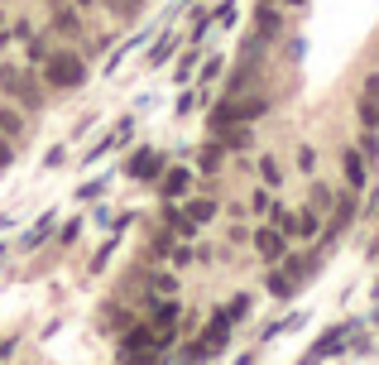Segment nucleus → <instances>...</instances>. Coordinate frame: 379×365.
Instances as JSON below:
<instances>
[{
  "instance_id": "9",
  "label": "nucleus",
  "mask_w": 379,
  "mask_h": 365,
  "mask_svg": "<svg viewBox=\"0 0 379 365\" xmlns=\"http://www.w3.org/2000/svg\"><path fill=\"white\" fill-rule=\"evenodd\" d=\"M274 34H279V15L260 0V39H274Z\"/></svg>"
},
{
  "instance_id": "20",
  "label": "nucleus",
  "mask_w": 379,
  "mask_h": 365,
  "mask_svg": "<svg viewBox=\"0 0 379 365\" xmlns=\"http://www.w3.org/2000/svg\"><path fill=\"white\" fill-rule=\"evenodd\" d=\"M29 58L43 63V58H48V44H43V39H29Z\"/></svg>"
},
{
  "instance_id": "10",
  "label": "nucleus",
  "mask_w": 379,
  "mask_h": 365,
  "mask_svg": "<svg viewBox=\"0 0 379 365\" xmlns=\"http://www.w3.org/2000/svg\"><path fill=\"white\" fill-rule=\"evenodd\" d=\"M211 216H216V202H211V197L192 202V212H188V221H192V226H197V221H211Z\"/></svg>"
},
{
  "instance_id": "12",
  "label": "nucleus",
  "mask_w": 379,
  "mask_h": 365,
  "mask_svg": "<svg viewBox=\"0 0 379 365\" xmlns=\"http://www.w3.org/2000/svg\"><path fill=\"white\" fill-rule=\"evenodd\" d=\"M360 120H365V125H379V96H365V101H360Z\"/></svg>"
},
{
  "instance_id": "15",
  "label": "nucleus",
  "mask_w": 379,
  "mask_h": 365,
  "mask_svg": "<svg viewBox=\"0 0 379 365\" xmlns=\"http://www.w3.org/2000/svg\"><path fill=\"white\" fill-rule=\"evenodd\" d=\"M269 293H274V298H288V293H293V279H288V274H274V279H269Z\"/></svg>"
},
{
  "instance_id": "4",
  "label": "nucleus",
  "mask_w": 379,
  "mask_h": 365,
  "mask_svg": "<svg viewBox=\"0 0 379 365\" xmlns=\"http://www.w3.org/2000/svg\"><path fill=\"white\" fill-rule=\"evenodd\" d=\"M159 174H164V154H159V149H135V159H130V178L154 182Z\"/></svg>"
},
{
  "instance_id": "17",
  "label": "nucleus",
  "mask_w": 379,
  "mask_h": 365,
  "mask_svg": "<svg viewBox=\"0 0 379 365\" xmlns=\"http://www.w3.org/2000/svg\"><path fill=\"white\" fill-rule=\"evenodd\" d=\"M260 174H264V182H269V187H279V178H284L274 159H260Z\"/></svg>"
},
{
  "instance_id": "23",
  "label": "nucleus",
  "mask_w": 379,
  "mask_h": 365,
  "mask_svg": "<svg viewBox=\"0 0 379 365\" xmlns=\"http://www.w3.org/2000/svg\"><path fill=\"white\" fill-rule=\"evenodd\" d=\"M192 68H197V53H183V63H178V77H188Z\"/></svg>"
},
{
  "instance_id": "25",
  "label": "nucleus",
  "mask_w": 379,
  "mask_h": 365,
  "mask_svg": "<svg viewBox=\"0 0 379 365\" xmlns=\"http://www.w3.org/2000/svg\"><path fill=\"white\" fill-rule=\"evenodd\" d=\"M365 96H379V77H370V82H365Z\"/></svg>"
},
{
  "instance_id": "28",
  "label": "nucleus",
  "mask_w": 379,
  "mask_h": 365,
  "mask_svg": "<svg viewBox=\"0 0 379 365\" xmlns=\"http://www.w3.org/2000/svg\"><path fill=\"white\" fill-rule=\"evenodd\" d=\"M293 5H302V0H293Z\"/></svg>"
},
{
  "instance_id": "3",
  "label": "nucleus",
  "mask_w": 379,
  "mask_h": 365,
  "mask_svg": "<svg viewBox=\"0 0 379 365\" xmlns=\"http://www.w3.org/2000/svg\"><path fill=\"white\" fill-rule=\"evenodd\" d=\"M0 87H10V91H14V101H19V106H34V111L43 106V91H39V82L19 77L14 68H0Z\"/></svg>"
},
{
  "instance_id": "18",
  "label": "nucleus",
  "mask_w": 379,
  "mask_h": 365,
  "mask_svg": "<svg viewBox=\"0 0 379 365\" xmlns=\"http://www.w3.org/2000/svg\"><path fill=\"white\" fill-rule=\"evenodd\" d=\"M202 169H221V144H206L202 149Z\"/></svg>"
},
{
  "instance_id": "21",
  "label": "nucleus",
  "mask_w": 379,
  "mask_h": 365,
  "mask_svg": "<svg viewBox=\"0 0 379 365\" xmlns=\"http://www.w3.org/2000/svg\"><path fill=\"white\" fill-rule=\"evenodd\" d=\"M168 48H173V39H164V44H159V48H154V53H149V63H154V68H159V63H164V58H168Z\"/></svg>"
},
{
  "instance_id": "14",
  "label": "nucleus",
  "mask_w": 379,
  "mask_h": 365,
  "mask_svg": "<svg viewBox=\"0 0 379 365\" xmlns=\"http://www.w3.org/2000/svg\"><path fill=\"white\" fill-rule=\"evenodd\" d=\"M341 341H346V332H327V337L317 341V351H312V356H327V351H336Z\"/></svg>"
},
{
  "instance_id": "11",
  "label": "nucleus",
  "mask_w": 379,
  "mask_h": 365,
  "mask_svg": "<svg viewBox=\"0 0 379 365\" xmlns=\"http://www.w3.org/2000/svg\"><path fill=\"white\" fill-rule=\"evenodd\" d=\"M139 346H154V341H149V327H135V332L125 337V356H130V351H139Z\"/></svg>"
},
{
  "instance_id": "26",
  "label": "nucleus",
  "mask_w": 379,
  "mask_h": 365,
  "mask_svg": "<svg viewBox=\"0 0 379 365\" xmlns=\"http://www.w3.org/2000/svg\"><path fill=\"white\" fill-rule=\"evenodd\" d=\"M5 356H10V341H0V361H5Z\"/></svg>"
},
{
  "instance_id": "1",
  "label": "nucleus",
  "mask_w": 379,
  "mask_h": 365,
  "mask_svg": "<svg viewBox=\"0 0 379 365\" xmlns=\"http://www.w3.org/2000/svg\"><path fill=\"white\" fill-rule=\"evenodd\" d=\"M264 111H269L264 91H235V96H226V101L211 111V130H221V125H250V120H260Z\"/></svg>"
},
{
  "instance_id": "5",
  "label": "nucleus",
  "mask_w": 379,
  "mask_h": 365,
  "mask_svg": "<svg viewBox=\"0 0 379 365\" xmlns=\"http://www.w3.org/2000/svg\"><path fill=\"white\" fill-rule=\"evenodd\" d=\"M255 250H260L264 260H284V231H279V226H260V231H255Z\"/></svg>"
},
{
  "instance_id": "8",
  "label": "nucleus",
  "mask_w": 379,
  "mask_h": 365,
  "mask_svg": "<svg viewBox=\"0 0 379 365\" xmlns=\"http://www.w3.org/2000/svg\"><path fill=\"white\" fill-rule=\"evenodd\" d=\"M216 140H221L226 149H245V144H250V130H245V125H221Z\"/></svg>"
},
{
  "instance_id": "27",
  "label": "nucleus",
  "mask_w": 379,
  "mask_h": 365,
  "mask_svg": "<svg viewBox=\"0 0 379 365\" xmlns=\"http://www.w3.org/2000/svg\"><path fill=\"white\" fill-rule=\"evenodd\" d=\"M77 5H92V0H77Z\"/></svg>"
},
{
  "instance_id": "16",
  "label": "nucleus",
  "mask_w": 379,
  "mask_h": 365,
  "mask_svg": "<svg viewBox=\"0 0 379 365\" xmlns=\"http://www.w3.org/2000/svg\"><path fill=\"white\" fill-rule=\"evenodd\" d=\"M0 130H5V135H19V115H14L10 106H0Z\"/></svg>"
},
{
  "instance_id": "13",
  "label": "nucleus",
  "mask_w": 379,
  "mask_h": 365,
  "mask_svg": "<svg viewBox=\"0 0 379 365\" xmlns=\"http://www.w3.org/2000/svg\"><path fill=\"white\" fill-rule=\"evenodd\" d=\"M53 24H58L63 34H77V10H58V15H53Z\"/></svg>"
},
{
  "instance_id": "6",
  "label": "nucleus",
  "mask_w": 379,
  "mask_h": 365,
  "mask_svg": "<svg viewBox=\"0 0 379 365\" xmlns=\"http://www.w3.org/2000/svg\"><path fill=\"white\" fill-rule=\"evenodd\" d=\"M188 182H192L188 169H173V174H159V192L173 202V197H183V192H188Z\"/></svg>"
},
{
  "instance_id": "7",
  "label": "nucleus",
  "mask_w": 379,
  "mask_h": 365,
  "mask_svg": "<svg viewBox=\"0 0 379 365\" xmlns=\"http://www.w3.org/2000/svg\"><path fill=\"white\" fill-rule=\"evenodd\" d=\"M341 164H346L351 187H360V182H365V154H360V149H346V154H341Z\"/></svg>"
},
{
  "instance_id": "2",
  "label": "nucleus",
  "mask_w": 379,
  "mask_h": 365,
  "mask_svg": "<svg viewBox=\"0 0 379 365\" xmlns=\"http://www.w3.org/2000/svg\"><path fill=\"white\" fill-rule=\"evenodd\" d=\"M43 68H48V82L53 87H82L87 82V63L77 53H48Z\"/></svg>"
},
{
  "instance_id": "24",
  "label": "nucleus",
  "mask_w": 379,
  "mask_h": 365,
  "mask_svg": "<svg viewBox=\"0 0 379 365\" xmlns=\"http://www.w3.org/2000/svg\"><path fill=\"white\" fill-rule=\"evenodd\" d=\"M10 159H14V149H10V144L0 140V169H10Z\"/></svg>"
},
{
  "instance_id": "19",
  "label": "nucleus",
  "mask_w": 379,
  "mask_h": 365,
  "mask_svg": "<svg viewBox=\"0 0 379 365\" xmlns=\"http://www.w3.org/2000/svg\"><path fill=\"white\" fill-rule=\"evenodd\" d=\"M48 226H53V216H43V221H39V226H34V231H29V236H24V245H39V241H43V236H48Z\"/></svg>"
},
{
  "instance_id": "22",
  "label": "nucleus",
  "mask_w": 379,
  "mask_h": 365,
  "mask_svg": "<svg viewBox=\"0 0 379 365\" xmlns=\"http://www.w3.org/2000/svg\"><path fill=\"white\" fill-rule=\"evenodd\" d=\"M312 164H317V154H312V149H298V169H302V174H307V169H312Z\"/></svg>"
}]
</instances>
